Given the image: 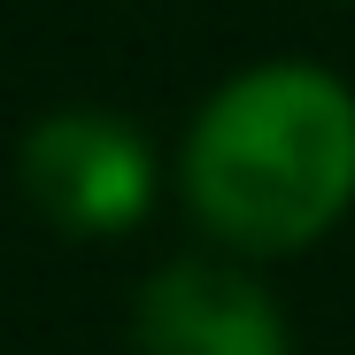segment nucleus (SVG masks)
<instances>
[{
  "instance_id": "3",
  "label": "nucleus",
  "mask_w": 355,
  "mask_h": 355,
  "mask_svg": "<svg viewBox=\"0 0 355 355\" xmlns=\"http://www.w3.org/2000/svg\"><path fill=\"white\" fill-rule=\"evenodd\" d=\"M132 340L139 355H293V332L270 286L209 255H186L147 278L132 309Z\"/></svg>"
},
{
  "instance_id": "1",
  "label": "nucleus",
  "mask_w": 355,
  "mask_h": 355,
  "mask_svg": "<svg viewBox=\"0 0 355 355\" xmlns=\"http://www.w3.org/2000/svg\"><path fill=\"white\" fill-rule=\"evenodd\" d=\"M186 209L232 255H293L355 209V93L324 62H255L216 85L178 155Z\"/></svg>"
},
{
  "instance_id": "2",
  "label": "nucleus",
  "mask_w": 355,
  "mask_h": 355,
  "mask_svg": "<svg viewBox=\"0 0 355 355\" xmlns=\"http://www.w3.org/2000/svg\"><path fill=\"white\" fill-rule=\"evenodd\" d=\"M24 193L46 224L85 232V240H108V232H132L155 201V155L147 139L124 124V116H101V108H62L31 124L24 155Z\"/></svg>"
}]
</instances>
